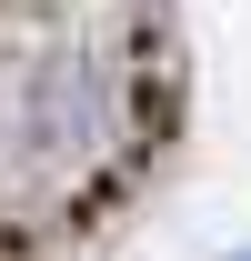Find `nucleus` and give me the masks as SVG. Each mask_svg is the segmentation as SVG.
<instances>
[{
    "label": "nucleus",
    "mask_w": 251,
    "mask_h": 261,
    "mask_svg": "<svg viewBox=\"0 0 251 261\" xmlns=\"http://www.w3.org/2000/svg\"><path fill=\"white\" fill-rule=\"evenodd\" d=\"M241 261H251V251H241Z\"/></svg>",
    "instance_id": "2"
},
{
    "label": "nucleus",
    "mask_w": 251,
    "mask_h": 261,
    "mask_svg": "<svg viewBox=\"0 0 251 261\" xmlns=\"http://www.w3.org/2000/svg\"><path fill=\"white\" fill-rule=\"evenodd\" d=\"M0 130H20L40 161H81L121 130V81L91 61V50H40L20 70V91L0 100Z\"/></svg>",
    "instance_id": "1"
}]
</instances>
